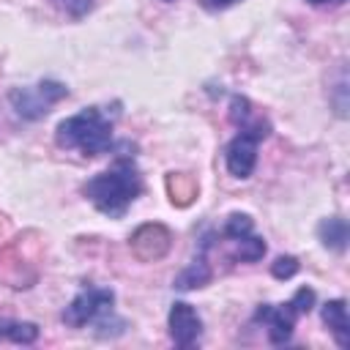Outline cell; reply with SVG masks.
<instances>
[{"mask_svg":"<svg viewBox=\"0 0 350 350\" xmlns=\"http://www.w3.org/2000/svg\"><path fill=\"white\" fill-rule=\"evenodd\" d=\"M142 191V175L131 159H118L112 170L98 172L85 183L88 200L109 219H120Z\"/></svg>","mask_w":350,"mask_h":350,"instance_id":"cell-1","label":"cell"},{"mask_svg":"<svg viewBox=\"0 0 350 350\" xmlns=\"http://www.w3.org/2000/svg\"><path fill=\"white\" fill-rule=\"evenodd\" d=\"M55 142L66 150H82L85 156H101L112 148V123L98 107H88L57 123Z\"/></svg>","mask_w":350,"mask_h":350,"instance_id":"cell-2","label":"cell"},{"mask_svg":"<svg viewBox=\"0 0 350 350\" xmlns=\"http://www.w3.org/2000/svg\"><path fill=\"white\" fill-rule=\"evenodd\" d=\"M268 134H271V126L262 118L241 126V131L232 137V142L224 150V164L232 178H241V180L252 178V172L257 167V148Z\"/></svg>","mask_w":350,"mask_h":350,"instance_id":"cell-3","label":"cell"},{"mask_svg":"<svg viewBox=\"0 0 350 350\" xmlns=\"http://www.w3.org/2000/svg\"><path fill=\"white\" fill-rule=\"evenodd\" d=\"M112 306H115V293L107 287H82L74 301L66 306L63 312V323L71 328H82L88 323H96L98 328H107L115 317H112Z\"/></svg>","mask_w":350,"mask_h":350,"instance_id":"cell-4","label":"cell"},{"mask_svg":"<svg viewBox=\"0 0 350 350\" xmlns=\"http://www.w3.org/2000/svg\"><path fill=\"white\" fill-rule=\"evenodd\" d=\"M66 96H68V88L63 82H55V79H44L36 88H14L8 93L11 107H14V112L22 120H38V118H44L49 112V107L57 104Z\"/></svg>","mask_w":350,"mask_h":350,"instance_id":"cell-5","label":"cell"},{"mask_svg":"<svg viewBox=\"0 0 350 350\" xmlns=\"http://www.w3.org/2000/svg\"><path fill=\"white\" fill-rule=\"evenodd\" d=\"M167 325H170V339L178 347H191L202 336V320H200L197 309L191 304H186V301H175L170 306Z\"/></svg>","mask_w":350,"mask_h":350,"instance_id":"cell-6","label":"cell"},{"mask_svg":"<svg viewBox=\"0 0 350 350\" xmlns=\"http://www.w3.org/2000/svg\"><path fill=\"white\" fill-rule=\"evenodd\" d=\"M295 320H298V312L293 309L290 301H287V304H279V306L262 304V306H257V312H254V323L268 325V339H271V345H284V342H290L293 328H295Z\"/></svg>","mask_w":350,"mask_h":350,"instance_id":"cell-7","label":"cell"},{"mask_svg":"<svg viewBox=\"0 0 350 350\" xmlns=\"http://www.w3.org/2000/svg\"><path fill=\"white\" fill-rule=\"evenodd\" d=\"M323 323L328 325V331L334 334L336 345L339 347H350V317H347V304L345 298H334V301H325L323 309Z\"/></svg>","mask_w":350,"mask_h":350,"instance_id":"cell-8","label":"cell"},{"mask_svg":"<svg viewBox=\"0 0 350 350\" xmlns=\"http://www.w3.org/2000/svg\"><path fill=\"white\" fill-rule=\"evenodd\" d=\"M317 235L323 241L325 249H334V252H345L347 246V221L342 216H331V219H323L320 227H317Z\"/></svg>","mask_w":350,"mask_h":350,"instance_id":"cell-9","label":"cell"},{"mask_svg":"<svg viewBox=\"0 0 350 350\" xmlns=\"http://www.w3.org/2000/svg\"><path fill=\"white\" fill-rule=\"evenodd\" d=\"M0 339L16 342V345H33L38 339V325L36 323H19V320L0 317Z\"/></svg>","mask_w":350,"mask_h":350,"instance_id":"cell-10","label":"cell"},{"mask_svg":"<svg viewBox=\"0 0 350 350\" xmlns=\"http://www.w3.org/2000/svg\"><path fill=\"white\" fill-rule=\"evenodd\" d=\"M208 282H211V268H208V262H205V260H194L189 268H183V271L175 276L172 287H178V290H194V287H205Z\"/></svg>","mask_w":350,"mask_h":350,"instance_id":"cell-11","label":"cell"},{"mask_svg":"<svg viewBox=\"0 0 350 350\" xmlns=\"http://www.w3.org/2000/svg\"><path fill=\"white\" fill-rule=\"evenodd\" d=\"M235 243V252H232V257L235 260H241V262H257V260H262V254H265V241L260 238V235H243V238H238V241H232Z\"/></svg>","mask_w":350,"mask_h":350,"instance_id":"cell-12","label":"cell"},{"mask_svg":"<svg viewBox=\"0 0 350 350\" xmlns=\"http://www.w3.org/2000/svg\"><path fill=\"white\" fill-rule=\"evenodd\" d=\"M252 230H254V224H252V219L246 213H232V216H227V221L221 227V235L230 238V241H238V238L249 235Z\"/></svg>","mask_w":350,"mask_h":350,"instance_id":"cell-13","label":"cell"},{"mask_svg":"<svg viewBox=\"0 0 350 350\" xmlns=\"http://www.w3.org/2000/svg\"><path fill=\"white\" fill-rule=\"evenodd\" d=\"M298 260L295 257H290V254H282V257H276L273 262H271V276L273 279H282V282H287V279H293L295 273H298Z\"/></svg>","mask_w":350,"mask_h":350,"instance_id":"cell-14","label":"cell"},{"mask_svg":"<svg viewBox=\"0 0 350 350\" xmlns=\"http://www.w3.org/2000/svg\"><path fill=\"white\" fill-rule=\"evenodd\" d=\"M230 120L238 123V126H243V123L252 120V104H249V98L232 96V101H230Z\"/></svg>","mask_w":350,"mask_h":350,"instance_id":"cell-15","label":"cell"},{"mask_svg":"<svg viewBox=\"0 0 350 350\" xmlns=\"http://www.w3.org/2000/svg\"><path fill=\"white\" fill-rule=\"evenodd\" d=\"M314 301H317V295H314L312 287H298L295 295L290 298V304H293V309H295L298 314H309V312L314 309Z\"/></svg>","mask_w":350,"mask_h":350,"instance_id":"cell-16","label":"cell"},{"mask_svg":"<svg viewBox=\"0 0 350 350\" xmlns=\"http://www.w3.org/2000/svg\"><path fill=\"white\" fill-rule=\"evenodd\" d=\"M68 16H74V19H82V16H88L90 14V8H93V3L96 0H55Z\"/></svg>","mask_w":350,"mask_h":350,"instance_id":"cell-17","label":"cell"},{"mask_svg":"<svg viewBox=\"0 0 350 350\" xmlns=\"http://www.w3.org/2000/svg\"><path fill=\"white\" fill-rule=\"evenodd\" d=\"M235 3H241V0H202V5L211 8V11H221V8H230Z\"/></svg>","mask_w":350,"mask_h":350,"instance_id":"cell-18","label":"cell"},{"mask_svg":"<svg viewBox=\"0 0 350 350\" xmlns=\"http://www.w3.org/2000/svg\"><path fill=\"white\" fill-rule=\"evenodd\" d=\"M306 3H312V5H323V3H334V5H342L345 0H306Z\"/></svg>","mask_w":350,"mask_h":350,"instance_id":"cell-19","label":"cell"},{"mask_svg":"<svg viewBox=\"0 0 350 350\" xmlns=\"http://www.w3.org/2000/svg\"><path fill=\"white\" fill-rule=\"evenodd\" d=\"M164 3H172V0H164Z\"/></svg>","mask_w":350,"mask_h":350,"instance_id":"cell-20","label":"cell"}]
</instances>
